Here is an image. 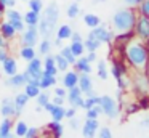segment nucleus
<instances>
[{
    "instance_id": "f257e3e1",
    "label": "nucleus",
    "mask_w": 149,
    "mask_h": 138,
    "mask_svg": "<svg viewBox=\"0 0 149 138\" xmlns=\"http://www.w3.org/2000/svg\"><path fill=\"white\" fill-rule=\"evenodd\" d=\"M122 55H123L125 63L133 71L148 72V69H149V47L146 45L144 40L132 35L122 45Z\"/></svg>"
},
{
    "instance_id": "f03ea898",
    "label": "nucleus",
    "mask_w": 149,
    "mask_h": 138,
    "mask_svg": "<svg viewBox=\"0 0 149 138\" xmlns=\"http://www.w3.org/2000/svg\"><path fill=\"white\" fill-rule=\"evenodd\" d=\"M138 11L133 6H127V8L117 10L112 16V26L116 29V35L122 34H133V27H135V21Z\"/></svg>"
},
{
    "instance_id": "7ed1b4c3",
    "label": "nucleus",
    "mask_w": 149,
    "mask_h": 138,
    "mask_svg": "<svg viewBox=\"0 0 149 138\" xmlns=\"http://www.w3.org/2000/svg\"><path fill=\"white\" fill-rule=\"evenodd\" d=\"M42 11L43 15L40 16L39 24H37L39 35H42L43 39H50L53 35V31L56 29V22L59 21V8L56 3H50Z\"/></svg>"
},
{
    "instance_id": "20e7f679",
    "label": "nucleus",
    "mask_w": 149,
    "mask_h": 138,
    "mask_svg": "<svg viewBox=\"0 0 149 138\" xmlns=\"http://www.w3.org/2000/svg\"><path fill=\"white\" fill-rule=\"evenodd\" d=\"M100 106H101L103 114L107 116L109 119H116L117 116H119V112H120V108H119L117 99H114L112 96H109V95L100 96Z\"/></svg>"
},
{
    "instance_id": "39448f33",
    "label": "nucleus",
    "mask_w": 149,
    "mask_h": 138,
    "mask_svg": "<svg viewBox=\"0 0 149 138\" xmlns=\"http://www.w3.org/2000/svg\"><path fill=\"white\" fill-rule=\"evenodd\" d=\"M132 87L135 88L136 93H139V96L149 95V76L148 72H138L135 71L132 77Z\"/></svg>"
},
{
    "instance_id": "423d86ee",
    "label": "nucleus",
    "mask_w": 149,
    "mask_h": 138,
    "mask_svg": "<svg viewBox=\"0 0 149 138\" xmlns=\"http://www.w3.org/2000/svg\"><path fill=\"white\" fill-rule=\"evenodd\" d=\"M133 35L141 40H148L149 37V16L148 15H139L136 16L135 21V27H133Z\"/></svg>"
},
{
    "instance_id": "0eeeda50",
    "label": "nucleus",
    "mask_w": 149,
    "mask_h": 138,
    "mask_svg": "<svg viewBox=\"0 0 149 138\" xmlns=\"http://www.w3.org/2000/svg\"><path fill=\"white\" fill-rule=\"evenodd\" d=\"M88 37L98 39L101 43H111V42H114V39H116V32L111 31V29H107V26L100 24V26H96V27L91 29L90 34H88Z\"/></svg>"
},
{
    "instance_id": "6e6552de",
    "label": "nucleus",
    "mask_w": 149,
    "mask_h": 138,
    "mask_svg": "<svg viewBox=\"0 0 149 138\" xmlns=\"http://www.w3.org/2000/svg\"><path fill=\"white\" fill-rule=\"evenodd\" d=\"M23 37H21V45L23 47H34L39 40V29L37 26H26L23 32Z\"/></svg>"
},
{
    "instance_id": "1a4fd4ad",
    "label": "nucleus",
    "mask_w": 149,
    "mask_h": 138,
    "mask_svg": "<svg viewBox=\"0 0 149 138\" xmlns=\"http://www.w3.org/2000/svg\"><path fill=\"white\" fill-rule=\"evenodd\" d=\"M66 99L69 101V104L72 106V108L79 109V108H84V93L80 92V88H79L77 85L72 87V88L68 90V93H66Z\"/></svg>"
},
{
    "instance_id": "9d476101",
    "label": "nucleus",
    "mask_w": 149,
    "mask_h": 138,
    "mask_svg": "<svg viewBox=\"0 0 149 138\" xmlns=\"http://www.w3.org/2000/svg\"><path fill=\"white\" fill-rule=\"evenodd\" d=\"M98 128H100V122L98 119H85V124L82 125V137L84 138H95Z\"/></svg>"
},
{
    "instance_id": "9b49d317",
    "label": "nucleus",
    "mask_w": 149,
    "mask_h": 138,
    "mask_svg": "<svg viewBox=\"0 0 149 138\" xmlns=\"http://www.w3.org/2000/svg\"><path fill=\"white\" fill-rule=\"evenodd\" d=\"M77 87L80 88V92L84 93L85 96L88 95H93V82H91V77L90 74H84L80 72L79 74V82H77Z\"/></svg>"
},
{
    "instance_id": "f8f14e48",
    "label": "nucleus",
    "mask_w": 149,
    "mask_h": 138,
    "mask_svg": "<svg viewBox=\"0 0 149 138\" xmlns=\"http://www.w3.org/2000/svg\"><path fill=\"white\" fill-rule=\"evenodd\" d=\"M26 71L34 77V79H40L43 76V67H42V60L40 58H32L31 61H27V67Z\"/></svg>"
},
{
    "instance_id": "ddd939ff",
    "label": "nucleus",
    "mask_w": 149,
    "mask_h": 138,
    "mask_svg": "<svg viewBox=\"0 0 149 138\" xmlns=\"http://www.w3.org/2000/svg\"><path fill=\"white\" fill-rule=\"evenodd\" d=\"M79 82V72L77 71H66L64 76H63V87H64L66 90L72 88V87H75Z\"/></svg>"
},
{
    "instance_id": "4468645a",
    "label": "nucleus",
    "mask_w": 149,
    "mask_h": 138,
    "mask_svg": "<svg viewBox=\"0 0 149 138\" xmlns=\"http://www.w3.org/2000/svg\"><path fill=\"white\" fill-rule=\"evenodd\" d=\"M5 87H8V88H23L24 85H26V80H24V76L23 74H13V76H10V79L5 80L3 82Z\"/></svg>"
},
{
    "instance_id": "2eb2a0df",
    "label": "nucleus",
    "mask_w": 149,
    "mask_h": 138,
    "mask_svg": "<svg viewBox=\"0 0 149 138\" xmlns=\"http://www.w3.org/2000/svg\"><path fill=\"white\" fill-rule=\"evenodd\" d=\"M43 74H48V76H56L58 74V67L55 64V58L53 55H45V60H43Z\"/></svg>"
},
{
    "instance_id": "dca6fc26",
    "label": "nucleus",
    "mask_w": 149,
    "mask_h": 138,
    "mask_svg": "<svg viewBox=\"0 0 149 138\" xmlns=\"http://www.w3.org/2000/svg\"><path fill=\"white\" fill-rule=\"evenodd\" d=\"M15 99L13 98H3L2 101V108H0V114L3 117H11L15 116Z\"/></svg>"
},
{
    "instance_id": "f3484780",
    "label": "nucleus",
    "mask_w": 149,
    "mask_h": 138,
    "mask_svg": "<svg viewBox=\"0 0 149 138\" xmlns=\"http://www.w3.org/2000/svg\"><path fill=\"white\" fill-rule=\"evenodd\" d=\"M2 72L7 74V76H13V74H16L18 72V63H16V60H15V58H11V56H8L7 60L2 63Z\"/></svg>"
},
{
    "instance_id": "a211bd4d",
    "label": "nucleus",
    "mask_w": 149,
    "mask_h": 138,
    "mask_svg": "<svg viewBox=\"0 0 149 138\" xmlns=\"http://www.w3.org/2000/svg\"><path fill=\"white\" fill-rule=\"evenodd\" d=\"M74 67H75V71H77L79 74H80V72H84V74H90V72H91V63H88L87 58H85L84 55H82V56H79L77 60H75Z\"/></svg>"
},
{
    "instance_id": "6ab92c4d",
    "label": "nucleus",
    "mask_w": 149,
    "mask_h": 138,
    "mask_svg": "<svg viewBox=\"0 0 149 138\" xmlns=\"http://www.w3.org/2000/svg\"><path fill=\"white\" fill-rule=\"evenodd\" d=\"M111 74H112L116 79H119L123 74H128V69H127V64L122 63V61H112V67H111Z\"/></svg>"
},
{
    "instance_id": "aec40b11",
    "label": "nucleus",
    "mask_w": 149,
    "mask_h": 138,
    "mask_svg": "<svg viewBox=\"0 0 149 138\" xmlns=\"http://www.w3.org/2000/svg\"><path fill=\"white\" fill-rule=\"evenodd\" d=\"M0 34H2V37H3L5 40H8V39H13L15 35H16V31H15V27L7 21V22H2V24H0Z\"/></svg>"
},
{
    "instance_id": "412c9836",
    "label": "nucleus",
    "mask_w": 149,
    "mask_h": 138,
    "mask_svg": "<svg viewBox=\"0 0 149 138\" xmlns=\"http://www.w3.org/2000/svg\"><path fill=\"white\" fill-rule=\"evenodd\" d=\"M11 127H13V122L10 117H3L2 124H0V138H8L11 135Z\"/></svg>"
},
{
    "instance_id": "4be33fe9",
    "label": "nucleus",
    "mask_w": 149,
    "mask_h": 138,
    "mask_svg": "<svg viewBox=\"0 0 149 138\" xmlns=\"http://www.w3.org/2000/svg\"><path fill=\"white\" fill-rule=\"evenodd\" d=\"M56 85V76H48V74H43L39 79V87L40 90H47L50 87Z\"/></svg>"
},
{
    "instance_id": "5701e85b",
    "label": "nucleus",
    "mask_w": 149,
    "mask_h": 138,
    "mask_svg": "<svg viewBox=\"0 0 149 138\" xmlns=\"http://www.w3.org/2000/svg\"><path fill=\"white\" fill-rule=\"evenodd\" d=\"M48 130H50V135H52V138H61V137H63V132H64V128H63L61 122L52 120V122L48 124Z\"/></svg>"
},
{
    "instance_id": "b1692460",
    "label": "nucleus",
    "mask_w": 149,
    "mask_h": 138,
    "mask_svg": "<svg viewBox=\"0 0 149 138\" xmlns=\"http://www.w3.org/2000/svg\"><path fill=\"white\" fill-rule=\"evenodd\" d=\"M39 19H40V15L39 13H34V11H27L26 15H23V21L26 26H37L39 24Z\"/></svg>"
},
{
    "instance_id": "393cba45",
    "label": "nucleus",
    "mask_w": 149,
    "mask_h": 138,
    "mask_svg": "<svg viewBox=\"0 0 149 138\" xmlns=\"http://www.w3.org/2000/svg\"><path fill=\"white\" fill-rule=\"evenodd\" d=\"M3 15H5V18H7V21L10 22V24H13L15 21H19V19H23V15H21L18 10H15V8H7Z\"/></svg>"
},
{
    "instance_id": "a878e982",
    "label": "nucleus",
    "mask_w": 149,
    "mask_h": 138,
    "mask_svg": "<svg viewBox=\"0 0 149 138\" xmlns=\"http://www.w3.org/2000/svg\"><path fill=\"white\" fill-rule=\"evenodd\" d=\"M84 22H85V24H87L90 29H93V27H96V26L101 24V19H100V16H98V15L87 13V15L84 16Z\"/></svg>"
},
{
    "instance_id": "bb28decb",
    "label": "nucleus",
    "mask_w": 149,
    "mask_h": 138,
    "mask_svg": "<svg viewBox=\"0 0 149 138\" xmlns=\"http://www.w3.org/2000/svg\"><path fill=\"white\" fill-rule=\"evenodd\" d=\"M72 32L74 31H72L71 26L63 24V26H59V29L56 31V35H58V39H61V40H68V39H71Z\"/></svg>"
},
{
    "instance_id": "cd10ccee",
    "label": "nucleus",
    "mask_w": 149,
    "mask_h": 138,
    "mask_svg": "<svg viewBox=\"0 0 149 138\" xmlns=\"http://www.w3.org/2000/svg\"><path fill=\"white\" fill-rule=\"evenodd\" d=\"M64 109H66V108H63V106H58V104L53 106V109L50 111V114H52V120L61 122L63 119H64Z\"/></svg>"
},
{
    "instance_id": "c85d7f7f",
    "label": "nucleus",
    "mask_w": 149,
    "mask_h": 138,
    "mask_svg": "<svg viewBox=\"0 0 149 138\" xmlns=\"http://www.w3.org/2000/svg\"><path fill=\"white\" fill-rule=\"evenodd\" d=\"M53 58H55V64H56V67H58V71L66 72V71L69 69V63L64 60V56H61V53L53 55Z\"/></svg>"
},
{
    "instance_id": "c756f323",
    "label": "nucleus",
    "mask_w": 149,
    "mask_h": 138,
    "mask_svg": "<svg viewBox=\"0 0 149 138\" xmlns=\"http://www.w3.org/2000/svg\"><path fill=\"white\" fill-rule=\"evenodd\" d=\"M19 56L23 58V60H26V61H31L32 58L37 56V53H36V50H34V47H21Z\"/></svg>"
},
{
    "instance_id": "7c9ffc66",
    "label": "nucleus",
    "mask_w": 149,
    "mask_h": 138,
    "mask_svg": "<svg viewBox=\"0 0 149 138\" xmlns=\"http://www.w3.org/2000/svg\"><path fill=\"white\" fill-rule=\"evenodd\" d=\"M84 47H85V50H88V51H96L98 48L101 47V42L98 40V39L87 37V40L84 42Z\"/></svg>"
},
{
    "instance_id": "2f4dec72",
    "label": "nucleus",
    "mask_w": 149,
    "mask_h": 138,
    "mask_svg": "<svg viewBox=\"0 0 149 138\" xmlns=\"http://www.w3.org/2000/svg\"><path fill=\"white\" fill-rule=\"evenodd\" d=\"M59 53H61V56H64V60L69 63V66H71V64L74 66L77 56H75V55L71 51V48H69V47H61V51H59Z\"/></svg>"
},
{
    "instance_id": "473e14b6",
    "label": "nucleus",
    "mask_w": 149,
    "mask_h": 138,
    "mask_svg": "<svg viewBox=\"0 0 149 138\" xmlns=\"http://www.w3.org/2000/svg\"><path fill=\"white\" fill-rule=\"evenodd\" d=\"M27 128H29V125H27L24 120H16V124H15V135H16L18 138L24 137L26 132H27Z\"/></svg>"
},
{
    "instance_id": "72a5a7b5",
    "label": "nucleus",
    "mask_w": 149,
    "mask_h": 138,
    "mask_svg": "<svg viewBox=\"0 0 149 138\" xmlns=\"http://www.w3.org/2000/svg\"><path fill=\"white\" fill-rule=\"evenodd\" d=\"M69 48H71V51L75 55V56H82L85 51V47H84V40L82 42H71V45H69Z\"/></svg>"
},
{
    "instance_id": "f704fd0d",
    "label": "nucleus",
    "mask_w": 149,
    "mask_h": 138,
    "mask_svg": "<svg viewBox=\"0 0 149 138\" xmlns=\"http://www.w3.org/2000/svg\"><path fill=\"white\" fill-rule=\"evenodd\" d=\"M95 104H100V96L96 95V93H93V95H88L87 98L84 99V109L87 111V109H90L91 106Z\"/></svg>"
},
{
    "instance_id": "c9c22d12",
    "label": "nucleus",
    "mask_w": 149,
    "mask_h": 138,
    "mask_svg": "<svg viewBox=\"0 0 149 138\" xmlns=\"http://www.w3.org/2000/svg\"><path fill=\"white\" fill-rule=\"evenodd\" d=\"M98 77L100 79H103V80H106L107 79V76H109V72H107V66H106V61L104 60H101V61H98Z\"/></svg>"
},
{
    "instance_id": "e433bc0d",
    "label": "nucleus",
    "mask_w": 149,
    "mask_h": 138,
    "mask_svg": "<svg viewBox=\"0 0 149 138\" xmlns=\"http://www.w3.org/2000/svg\"><path fill=\"white\" fill-rule=\"evenodd\" d=\"M27 6H29L31 11L39 13L40 15V11L43 10V2L42 0H27Z\"/></svg>"
},
{
    "instance_id": "4c0bfd02",
    "label": "nucleus",
    "mask_w": 149,
    "mask_h": 138,
    "mask_svg": "<svg viewBox=\"0 0 149 138\" xmlns=\"http://www.w3.org/2000/svg\"><path fill=\"white\" fill-rule=\"evenodd\" d=\"M66 13H68V18H77L79 13H80V6H79L77 2H72L71 5L68 6V10H66Z\"/></svg>"
},
{
    "instance_id": "58836bf2",
    "label": "nucleus",
    "mask_w": 149,
    "mask_h": 138,
    "mask_svg": "<svg viewBox=\"0 0 149 138\" xmlns=\"http://www.w3.org/2000/svg\"><path fill=\"white\" fill-rule=\"evenodd\" d=\"M52 45L53 43L50 42V39H43V40L39 43V53L43 55V56H45V55H48L50 50H52Z\"/></svg>"
},
{
    "instance_id": "ea45409f",
    "label": "nucleus",
    "mask_w": 149,
    "mask_h": 138,
    "mask_svg": "<svg viewBox=\"0 0 149 138\" xmlns=\"http://www.w3.org/2000/svg\"><path fill=\"white\" fill-rule=\"evenodd\" d=\"M24 93H26L29 98H36V96L40 93V87L31 85V83H26V85H24Z\"/></svg>"
},
{
    "instance_id": "a19ab883",
    "label": "nucleus",
    "mask_w": 149,
    "mask_h": 138,
    "mask_svg": "<svg viewBox=\"0 0 149 138\" xmlns=\"http://www.w3.org/2000/svg\"><path fill=\"white\" fill-rule=\"evenodd\" d=\"M101 114H103V111H101L100 104H95L90 109H87V117H90V119H98Z\"/></svg>"
},
{
    "instance_id": "79ce46f5",
    "label": "nucleus",
    "mask_w": 149,
    "mask_h": 138,
    "mask_svg": "<svg viewBox=\"0 0 149 138\" xmlns=\"http://www.w3.org/2000/svg\"><path fill=\"white\" fill-rule=\"evenodd\" d=\"M36 98H37V104L42 106V108H43V106H45L47 103L50 101V99H52V98H50V93H48V92H45V90H43V92L40 90V93L36 96Z\"/></svg>"
},
{
    "instance_id": "37998d69",
    "label": "nucleus",
    "mask_w": 149,
    "mask_h": 138,
    "mask_svg": "<svg viewBox=\"0 0 149 138\" xmlns=\"http://www.w3.org/2000/svg\"><path fill=\"white\" fill-rule=\"evenodd\" d=\"M98 138H112V132H111L109 127H101L98 128Z\"/></svg>"
},
{
    "instance_id": "c03bdc74",
    "label": "nucleus",
    "mask_w": 149,
    "mask_h": 138,
    "mask_svg": "<svg viewBox=\"0 0 149 138\" xmlns=\"http://www.w3.org/2000/svg\"><path fill=\"white\" fill-rule=\"evenodd\" d=\"M136 8H138L139 15H148L149 16V0H143V2L136 6Z\"/></svg>"
},
{
    "instance_id": "a18cd8bd",
    "label": "nucleus",
    "mask_w": 149,
    "mask_h": 138,
    "mask_svg": "<svg viewBox=\"0 0 149 138\" xmlns=\"http://www.w3.org/2000/svg\"><path fill=\"white\" fill-rule=\"evenodd\" d=\"M24 138H39V128L37 127H29L24 135Z\"/></svg>"
},
{
    "instance_id": "49530a36",
    "label": "nucleus",
    "mask_w": 149,
    "mask_h": 138,
    "mask_svg": "<svg viewBox=\"0 0 149 138\" xmlns=\"http://www.w3.org/2000/svg\"><path fill=\"white\" fill-rule=\"evenodd\" d=\"M11 26L15 27V31H16V32H23L24 29H26V24H24V21H23V19H19V21H15Z\"/></svg>"
},
{
    "instance_id": "de8ad7c7",
    "label": "nucleus",
    "mask_w": 149,
    "mask_h": 138,
    "mask_svg": "<svg viewBox=\"0 0 149 138\" xmlns=\"http://www.w3.org/2000/svg\"><path fill=\"white\" fill-rule=\"evenodd\" d=\"M0 5L3 8H13L16 5V0H0Z\"/></svg>"
},
{
    "instance_id": "09e8293b",
    "label": "nucleus",
    "mask_w": 149,
    "mask_h": 138,
    "mask_svg": "<svg viewBox=\"0 0 149 138\" xmlns=\"http://www.w3.org/2000/svg\"><path fill=\"white\" fill-rule=\"evenodd\" d=\"M66 93H68V90H66L64 87H56L55 88V95L56 96H63V98H66Z\"/></svg>"
},
{
    "instance_id": "8fccbe9b",
    "label": "nucleus",
    "mask_w": 149,
    "mask_h": 138,
    "mask_svg": "<svg viewBox=\"0 0 149 138\" xmlns=\"http://www.w3.org/2000/svg\"><path fill=\"white\" fill-rule=\"evenodd\" d=\"M64 99H66V98H63V96H56V95H53V98L50 99V101H52L53 104H58V106H63V103H64Z\"/></svg>"
},
{
    "instance_id": "3c124183",
    "label": "nucleus",
    "mask_w": 149,
    "mask_h": 138,
    "mask_svg": "<svg viewBox=\"0 0 149 138\" xmlns=\"http://www.w3.org/2000/svg\"><path fill=\"white\" fill-rule=\"evenodd\" d=\"M69 125H71V128L77 130V128L80 127V124H79V119L75 117V116H74V117H71V119H69Z\"/></svg>"
},
{
    "instance_id": "603ef678",
    "label": "nucleus",
    "mask_w": 149,
    "mask_h": 138,
    "mask_svg": "<svg viewBox=\"0 0 149 138\" xmlns=\"http://www.w3.org/2000/svg\"><path fill=\"white\" fill-rule=\"evenodd\" d=\"M75 116V108H69V109H64V117H68V119H71V117H74Z\"/></svg>"
},
{
    "instance_id": "864d4df0",
    "label": "nucleus",
    "mask_w": 149,
    "mask_h": 138,
    "mask_svg": "<svg viewBox=\"0 0 149 138\" xmlns=\"http://www.w3.org/2000/svg\"><path fill=\"white\" fill-rule=\"evenodd\" d=\"M8 56H10V55H8L7 48H0V63H3Z\"/></svg>"
},
{
    "instance_id": "5fc2aeb1",
    "label": "nucleus",
    "mask_w": 149,
    "mask_h": 138,
    "mask_svg": "<svg viewBox=\"0 0 149 138\" xmlns=\"http://www.w3.org/2000/svg\"><path fill=\"white\" fill-rule=\"evenodd\" d=\"M85 58H87V61H88V63H93V61H96V51H88V55H87V56H85Z\"/></svg>"
},
{
    "instance_id": "6e6d98bb",
    "label": "nucleus",
    "mask_w": 149,
    "mask_h": 138,
    "mask_svg": "<svg viewBox=\"0 0 149 138\" xmlns=\"http://www.w3.org/2000/svg\"><path fill=\"white\" fill-rule=\"evenodd\" d=\"M123 2H125L128 6H133V8H136V6H138L139 3L143 2V0H123Z\"/></svg>"
},
{
    "instance_id": "4d7b16f0",
    "label": "nucleus",
    "mask_w": 149,
    "mask_h": 138,
    "mask_svg": "<svg viewBox=\"0 0 149 138\" xmlns=\"http://www.w3.org/2000/svg\"><path fill=\"white\" fill-rule=\"evenodd\" d=\"M71 42H82V35L79 32H72L71 35Z\"/></svg>"
},
{
    "instance_id": "13d9d810",
    "label": "nucleus",
    "mask_w": 149,
    "mask_h": 138,
    "mask_svg": "<svg viewBox=\"0 0 149 138\" xmlns=\"http://www.w3.org/2000/svg\"><path fill=\"white\" fill-rule=\"evenodd\" d=\"M141 125H143V127H146V128H149V114L141 120Z\"/></svg>"
},
{
    "instance_id": "bf43d9fd",
    "label": "nucleus",
    "mask_w": 149,
    "mask_h": 138,
    "mask_svg": "<svg viewBox=\"0 0 149 138\" xmlns=\"http://www.w3.org/2000/svg\"><path fill=\"white\" fill-rule=\"evenodd\" d=\"M0 48H7V40L2 37V34H0Z\"/></svg>"
},
{
    "instance_id": "052dcab7",
    "label": "nucleus",
    "mask_w": 149,
    "mask_h": 138,
    "mask_svg": "<svg viewBox=\"0 0 149 138\" xmlns=\"http://www.w3.org/2000/svg\"><path fill=\"white\" fill-rule=\"evenodd\" d=\"M53 45H56V47H59V48H61V47H63V40H61V39H58V37H56V40H55V43H53Z\"/></svg>"
},
{
    "instance_id": "680f3d73",
    "label": "nucleus",
    "mask_w": 149,
    "mask_h": 138,
    "mask_svg": "<svg viewBox=\"0 0 149 138\" xmlns=\"http://www.w3.org/2000/svg\"><path fill=\"white\" fill-rule=\"evenodd\" d=\"M42 109H43L42 106H39V104H37V108H36V111H37V112H42Z\"/></svg>"
},
{
    "instance_id": "e2e57ef3",
    "label": "nucleus",
    "mask_w": 149,
    "mask_h": 138,
    "mask_svg": "<svg viewBox=\"0 0 149 138\" xmlns=\"http://www.w3.org/2000/svg\"><path fill=\"white\" fill-rule=\"evenodd\" d=\"M8 138H18V137H16V135H10Z\"/></svg>"
},
{
    "instance_id": "0e129e2a",
    "label": "nucleus",
    "mask_w": 149,
    "mask_h": 138,
    "mask_svg": "<svg viewBox=\"0 0 149 138\" xmlns=\"http://www.w3.org/2000/svg\"><path fill=\"white\" fill-rule=\"evenodd\" d=\"M95 2H104V0H95Z\"/></svg>"
},
{
    "instance_id": "69168bd1",
    "label": "nucleus",
    "mask_w": 149,
    "mask_h": 138,
    "mask_svg": "<svg viewBox=\"0 0 149 138\" xmlns=\"http://www.w3.org/2000/svg\"><path fill=\"white\" fill-rule=\"evenodd\" d=\"M146 43H149V37H148V40H146Z\"/></svg>"
},
{
    "instance_id": "338daca9",
    "label": "nucleus",
    "mask_w": 149,
    "mask_h": 138,
    "mask_svg": "<svg viewBox=\"0 0 149 138\" xmlns=\"http://www.w3.org/2000/svg\"><path fill=\"white\" fill-rule=\"evenodd\" d=\"M75 2H80V0H75Z\"/></svg>"
},
{
    "instance_id": "774afa93",
    "label": "nucleus",
    "mask_w": 149,
    "mask_h": 138,
    "mask_svg": "<svg viewBox=\"0 0 149 138\" xmlns=\"http://www.w3.org/2000/svg\"><path fill=\"white\" fill-rule=\"evenodd\" d=\"M23 2H27V0H23Z\"/></svg>"
}]
</instances>
